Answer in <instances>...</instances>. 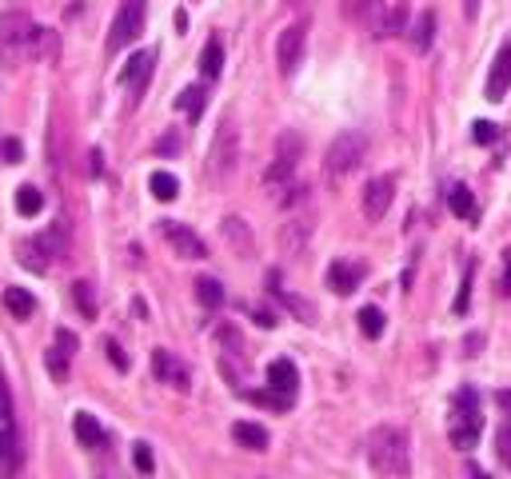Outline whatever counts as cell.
Masks as SVG:
<instances>
[{"label":"cell","instance_id":"1","mask_svg":"<svg viewBox=\"0 0 511 479\" xmlns=\"http://www.w3.org/2000/svg\"><path fill=\"white\" fill-rule=\"evenodd\" d=\"M484 431V408H479V391L476 388H459L451 396V416H448V439L459 452H471L479 444Z\"/></svg>","mask_w":511,"mask_h":479},{"label":"cell","instance_id":"2","mask_svg":"<svg viewBox=\"0 0 511 479\" xmlns=\"http://www.w3.org/2000/svg\"><path fill=\"white\" fill-rule=\"evenodd\" d=\"M0 44H5L8 56H48V52H56L52 33L41 24H33L24 13L5 16V24H0Z\"/></svg>","mask_w":511,"mask_h":479},{"label":"cell","instance_id":"3","mask_svg":"<svg viewBox=\"0 0 511 479\" xmlns=\"http://www.w3.org/2000/svg\"><path fill=\"white\" fill-rule=\"evenodd\" d=\"M368 464L380 475H408L412 459H408V431L400 427H375L368 436Z\"/></svg>","mask_w":511,"mask_h":479},{"label":"cell","instance_id":"4","mask_svg":"<svg viewBox=\"0 0 511 479\" xmlns=\"http://www.w3.org/2000/svg\"><path fill=\"white\" fill-rule=\"evenodd\" d=\"M364 152H368V140H364L360 132H340V136L332 140V148H327V156H324L327 180L336 184V180L352 176V172L364 164Z\"/></svg>","mask_w":511,"mask_h":479},{"label":"cell","instance_id":"5","mask_svg":"<svg viewBox=\"0 0 511 479\" xmlns=\"http://www.w3.org/2000/svg\"><path fill=\"white\" fill-rule=\"evenodd\" d=\"M236 164H240V132H236L232 117H228L224 124H220L216 140H212V152H208V176L216 180V184H224V180L236 172Z\"/></svg>","mask_w":511,"mask_h":479},{"label":"cell","instance_id":"6","mask_svg":"<svg viewBox=\"0 0 511 479\" xmlns=\"http://www.w3.org/2000/svg\"><path fill=\"white\" fill-rule=\"evenodd\" d=\"M300 156H304V140L296 136V132H284V136L276 140V156H272V164H268V172H264V184L284 192L288 184H292Z\"/></svg>","mask_w":511,"mask_h":479},{"label":"cell","instance_id":"7","mask_svg":"<svg viewBox=\"0 0 511 479\" xmlns=\"http://www.w3.org/2000/svg\"><path fill=\"white\" fill-rule=\"evenodd\" d=\"M21 464V439H16V411L8 380L0 376V472H13Z\"/></svg>","mask_w":511,"mask_h":479},{"label":"cell","instance_id":"8","mask_svg":"<svg viewBox=\"0 0 511 479\" xmlns=\"http://www.w3.org/2000/svg\"><path fill=\"white\" fill-rule=\"evenodd\" d=\"M140 33H144V0H124L117 21H112V28H109V52L128 48Z\"/></svg>","mask_w":511,"mask_h":479},{"label":"cell","instance_id":"9","mask_svg":"<svg viewBox=\"0 0 511 479\" xmlns=\"http://www.w3.org/2000/svg\"><path fill=\"white\" fill-rule=\"evenodd\" d=\"M160 232L172 244V252L185 256V260H204V256H208V244L192 232L188 224H180V220H160Z\"/></svg>","mask_w":511,"mask_h":479},{"label":"cell","instance_id":"10","mask_svg":"<svg viewBox=\"0 0 511 479\" xmlns=\"http://www.w3.org/2000/svg\"><path fill=\"white\" fill-rule=\"evenodd\" d=\"M304 41H308V24H288L276 41V64L284 76H292L304 61Z\"/></svg>","mask_w":511,"mask_h":479},{"label":"cell","instance_id":"11","mask_svg":"<svg viewBox=\"0 0 511 479\" xmlns=\"http://www.w3.org/2000/svg\"><path fill=\"white\" fill-rule=\"evenodd\" d=\"M395 200V176H375L368 180V188H364V216L368 220H383L388 216Z\"/></svg>","mask_w":511,"mask_h":479},{"label":"cell","instance_id":"12","mask_svg":"<svg viewBox=\"0 0 511 479\" xmlns=\"http://www.w3.org/2000/svg\"><path fill=\"white\" fill-rule=\"evenodd\" d=\"M152 371H156L160 383H168V388H176V391H188V388H192L188 368H185V363H180L176 356H172L168 348H156V352H152Z\"/></svg>","mask_w":511,"mask_h":479},{"label":"cell","instance_id":"13","mask_svg":"<svg viewBox=\"0 0 511 479\" xmlns=\"http://www.w3.org/2000/svg\"><path fill=\"white\" fill-rule=\"evenodd\" d=\"M348 13L368 28L372 36H392V16H388V8H383V0H355Z\"/></svg>","mask_w":511,"mask_h":479},{"label":"cell","instance_id":"14","mask_svg":"<svg viewBox=\"0 0 511 479\" xmlns=\"http://www.w3.org/2000/svg\"><path fill=\"white\" fill-rule=\"evenodd\" d=\"M72 356H76V335H72L69 328H61V332H56V343L48 348V356H44L48 371H52V380H64V376H69Z\"/></svg>","mask_w":511,"mask_h":479},{"label":"cell","instance_id":"15","mask_svg":"<svg viewBox=\"0 0 511 479\" xmlns=\"http://www.w3.org/2000/svg\"><path fill=\"white\" fill-rule=\"evenodd\" d=\"M268 388L276 391V396H284L288 404L296 399V391H300V371H296L292 360H276L272 368H268Z\"/></svg>","mask_w":511,"mask_h":479},{"label":"cell","instance_id":"16","mask_svg":"<svg viewBox=\"0 0 511 479\" xmlns=\"http://www.w3.org/2000/svg\"><path fill=\"white\" fill-rule=\"evenodd\" d=\"M364 280V264H352V260H336L332 268H327V287H332L336 296H348L355 292Z\"/></svg>","mask_w":511,"mask_h":479},{"label":"cell","instance_id":"17","mask_svg":"<svg viewBox=\"0 0 511 479\" xmlns=\"http://www.w3.org/2000/svg\"><path fill=\"white\" fill-rule=\"evenodd\" d=\"M507 84H511V44L499 48L496 64H491V76H487V100H496V104L504 100Z\"/></svg>","mask_w":511,"mask_h":479},{"label":"cell","instance_id":"18","mask_svg":"<svg viewBox=\"0 0 511 479\" xmlns=\"http://www.w3.org/2000/svg\"><path fill=\"white\" fill-rule=\"evenodd\" d=\"M152 64H156V56H152V52H137L128 64H124L120 80L128 84L132 92H144V84H148V76H152Z\"/></svg>","mask_w":511,"mask_h":479},{"label":"cell","instance_id":"19","mask_svg":"<svg viewBox=\"0 0 511 479\" xmlns=\"http://www.w3.org/2000/svg\"><path fill=\"white\" fill-rule=\"evenodd\" d=\"M72 431H76V439H80L84 447H104V444H109V436H104L100 419L89 416V411H80V416L72 419Z\"/></svg>","mask_w":511,"mask_h":479},{"label":"cell","instance_id":"20","mask_svg":"<svg viewBox=\"0 0 511 479\" xmlns=\"http://www.w3.org/2000/svg\"><path fill=\"white\" fill-rule=\"evenodd\" d=\"M232 439L240 447H248V452H268V431L260 424H248V419L232 424Z\"/></svg>","mask_w":511,"mask_h":479},{"label":"cell","instance_id":"21","mask_svg":"<svg viewBox=\"0 0 511 479\" xmlns=\"http://www.w3.org/2000/svg\"><path fill=\"white\" fill-rule=\"evenodd\" d=\"M436 41V13H420V21L412 24V48L423 56Z\"/></svg>","mask_w":511,"mask_h":479},{"label":"cell","instance_id":"22","mask_svg":"<svg viewBox=\"0 0 511 479\" xmlns=\"http://www.w3.org/2000/svg\"><path fill=\"white\" fill-rule=\"evenodd\" d=\"M448 208H451V212H456L459 220H476V212H479V208H476V196H471L464 184H451V188H448Z\"/></svg>","mask_w":511,"mask_h":479},{"label":"cell","instance_id":"23","mask_svg":"<svg viewBox=\"0 0 511 479\" xmlns=\"http://www.w3.org/2000/svg\"><path fill=\"white\" fill-rule=\"evenodd\" d=\"M268 292H272V296H276V300H279V304H284V308H288V312H296V315H300V320H304V324H312V308H308V304H304V300H296V296H292V292H284V287H279V276H276V272H272V276H268Z\"/></svg>","mask_w":511,"mask_h":479},{"label":"cell","instance_id":"24","mask_svg":"<svg viewBox=\"0 0 511 479\" xmlns=\"http://www.w3.org/2000/svg\"><path fill=\"white\" fill-rule=\"evenodd\" d=\"M200 72L208 76V80H216L220 72H224V44L212 36V41L204 44V52H200Z\"/></svg>","mask_w":511,"mask_h":479},{"label":"cell","instance_id":"25","mask_svg":"<svg viewBox=\"0 0 511 479\" xmlns=\"http://www.w3.org/2000/svg\"><path fill=\"white\" fill-rule=\"evenodd\" d=\"M5 308L16 315V320H28V315L36 312V300L33 292H24V287H5Z\"/></svg>","mask_w":511,"mask_h":479},{"label":"cell","instance_id":"26","mask_svg":"<svg viewBox=\"0 0 511 479\" xmlns=\"http://www.w3.org/2000/svg\"><path fill=\"white\" fill-rule=\"evenodd\" d=\"M148 188H152V196L156 200H176V192H180V180L172 176V172H152V180H148Z\"/></svg>","mask_w":511,"mask_h":479},{"label":"cell","instance_id":"27","mask_svg":"<svg viewBox=\"0 0 511 479\" xmlns=\"http://www.w3.org/2000/svg\"><path fill=\"white\" fill-rule=\"evenodd\" d=\"M204 100H208V92L200 89V84H192V89H185V92L176 96V108H180V112H188V117L196 120L200 112H204Z\"/></svg>","mask_w":511,"mask_h":479},{"label":"cell","instance_id":"28","mask_svg":"<svg viewBox=\"0 0 511 479\" xmlns=\"http://www.w3.org/2000/svg\"><path fill=\"white\" fill-rule=\"evenodd\" d=\"M41 208H44L41 188H33V184H21V188H16V212H21V216H36Z\"/></svg>","mask_w":511,"mask_h":479},{"label":"cell","instance_id":"29","mask_svg":"<svg viewBox=\"0 0 511 479\" xmlns=\"http://www.w3.org/2000/svg\"><path fill=\"white\" fill-rule=\"evenodd\" d=\"M308 232H312V224H304V220H292V224L284 228V236H279V240H284V252H288V256L300 252L304 240H308Z\"/></svg>","mask_w":511,"mask_h":479},{"label":"cell","instance_id":"30","mask_svg":"<svg viewBox=\"0 0 511 479\" xmlns=\"http://www.w3.org/2000/svg\"><path fill=\"white\" fill-rule=\"evenodd\" d=\"M196 300L204 304V308H220V304H224V287L212 280V276H204V280H196Z\"/></svg>","mask_w":511,"mask_h":479},{"label":"cell","instance_id":"31","mask_svg":"<svg viewBox=\"0 0 511 479\" xmlns=\"http://www.w3.org/2000/svg\"><path fill=\"white\" fill-rule=\"evenodd\" d=\"M224 236L232 240L240 252H252V236H248V228H244V220H240V216H228L224 220Z\"/></svg>","mask_w":511,"mask_h":479},{"label":"cell","instance_id":"32","mask_svg":"<svg viewBox=\"0 0 511 479\" xmlns=\"http://www.w3.org/2000/svg\"><path fill=\"white\" fill-rule=\"evenodd\" d=\"M360 332L368 335V340H380V335H383V312L372 308V304H368V308H360Z\"/></svg>","mask_w":511,"mask_h":479},{"label":"cell","instance_id":"33","mask_svg":"<svg viewBox=\"0 0 511 479\" xmlns=\"http://www.w3.org/2000/svg\"><path fill=\"white\" fill-rule=\"evenodd\" d=\"M72 300H76V308L89 315V320H96V296H92V284L76 280V284H72Z\"/></svg>","mask_w":511,"mask_h":479},{"label":"cell","instance_id":"34","mask_svg":"<svg viewBox=\"0 0 511 479\" xmlns=\"http://www.w3.org/2000/svg\"><path fill=\"white\" fill-rule=\"evenodd\" d=\"M496 456H499V464L511 472V416H507V424L496 431Z\"/></svg>","mask_w":511,"mask_h":479},{"label":"cell","instance_id":"35","mask_svg":"<svg viewBox=\"0 0 511 479\" xmlns=\"http://www.w3.org/2000/svg\"><path fill=\"white\" fill-rule=\"evenodd\" d=\"M471 276H476V264H468V276H464V287H459V296H456V304H451V312H456V315H464V312H468V304H471Z\"/></svg>","mask_w":511,"mask_h":479},{"label":"cell","instance_id":"36","mask_svg":"<svg viewBox=\"0 0 511 479\" xmlns=\"http://www.w3.org/2000/svg\"><path fill=\"white\" fill-rule=\"evenodd\" d=\"M132 464H137V472L148 475L152 467H156V459H152V447H148V444H137V447H132Z\"/></svg>","mask_w":511,"mask_h":479},{"label":"cell","instance_id":"37","mask_svg":"<svg viewBox=\"0 0 511 479\" xmlns=\"http://www.w3.org/2000/svg\"><path fill=\"white\" fill-rule=\"evenodd\" d=\"M471 136H476V144H491L499 136V128L491 120H476V124H471Z\"/></svg>","mask_w":511,"mask_h":479},{"label":"cell","instance_id":"38","mask_svg":"<svg viewBox=\"0 0 511 479\" xmlns=\"http://www.w3.org/2000/svg\"><path fill=\"white\" fill-rule=\"evenodd\" d=\"M104 352H109V363H112V368H117V371H128V356H124V348H120L117 340L104 343Z\"/></svg>","mask_w":511,"mask_h":479},{"label":"cell","instance_id":"39","mask_svg":"<svg viewBox=\"0 0 511 479\" xmlns=\"http://www.w3.org/2000/svg\"><path fill=\"white\" fill-rule=\"evenodd\" d=\"M0 152H5V160H8V164H21V140H13V136H8L5 144H0Z\"/></svg>","mask_w":511,"mask_h":479},{"label":"cell","instance_id":"40","mask_svg":"<svg viewBox=\"0 0 511 479\" xmlns=\"http://www.w3.org/2000/svg\"><path fill=\"white\" fill-rule=\"evenodd\" d=\"M499 292L511 296V252H504V284H499Z\"/></svg>","mask_w":511,"mask_h":479},{"label":"cell","instance_id":"41","mask_svg":"<svg viewBox=\"0 0 511 479\" xmlns=\"http://www.w3.org/2000/svg\"><path fill=\"white\" fill-rule=\"evenodd\" d=\"M464 16H468V21H476V16H479V0H464Z\"/></svg>","mask_w":511,"mask_h":479},{"label":"cell","instance_id":"42","mask_svg":"<svg viewBox=\"0 0 511 479\" xmlns=\"http://www.w3.org/2000/svg\"><path fill=\"white\" fill-rule=\"evenodd\" d=\"M479 348H484V335H471V340H468V356H479Z\"/></svg>","mask_w":511,"mask_h":479},{"label":"cell","instance_id":"43","mask_svg":"<svg viewBox=\"0 0 511 479\" xmlns=\"http://www.w3.org/2000/svg\"><path fill=\"white\" fill-rule=\"evenodd\" d=\"M499 404H504V408L511 411V391H499Z\"/></svg>","mask_w":511,"mask_h":479}]
</instances>
